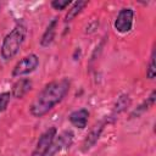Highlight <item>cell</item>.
<instances>
[{
	"mask_svg": "<svg viewBox=\"0 0 156 156\" xmlns=\"http://www.w3.org/2000/svg\"><path fill=\"white\" fill-rule=\"evenodd\" d=\"M69 85L71 83L67 78H61L58 80L48 83L29 106V113L37 118L49 113L67 95Z\"/></svg>",
	"mask_w": 156,
	"mask_h": 156,
	"instance_id": "1",
	"label": "cell"
},
{
	"mask_svg": "<svg viewBox=\"0 0 156 156\" xmlns=\"http://www.w3.org/2000/svg\"><path fill=\"white\" fill-rule=\"evenodd\" d=\"M27 35V27L23 22H17L16 26L4 37L1 49H0V55L4 60H10L15 57L22 44L24 43Z\"/></svg>",
	"mask_w": 156,
	"mask_h": 156,
	"instance_id": "2",
	"label": "cell"
},
{
	"mask_svg": "<svg viewBox=\"0 0 156 156\" xmlns=\"http://www.w3.org/2000/svg\"><path fill=\"white\" fill-rule=\"evenodd\" d=\"M39 66V57L35 54H29L21 58L12 68V77H21L32 73Z\"/></svg>",
	"mask_w": 156,
	"mask_h": 156,
	"instance_id": "3",
	"label": "cell"
},
{
	"mask_svg": "<svg viewBox=\"0 0 156 156\" xmlns=\"http://www.w3.org/2000/svg\"><path fill=\"white\" fill-rule=\"evenodd\" d=\"M56 134H57V129L55 127H50L49 129H46L39 136L37 146L33 150L30 156H46V154H48V151H49V149H50Z\"/></svg>",
	"mask_w": 156,
	"mask_h": 156,
	"instance_id": "4",
	"label": "cell"
},
{
	"mask_svg": "<svg viewBox=\"0 0 156 156\" xmlns=\"http://www.w3.org/2000/svg\"><path fill=\"white\" fill-rule=\"evenodd\" d=\"M133 20H134V11L130 7H124L119 10L116 20H115V28L117 32L124 34L132 30L133 28Z\"/></svg>",
	"mask_w": 156,
	"mask_h": 156,
	"instance_id": "5",
	"label": "cell"
},
{
	"mask_svg": "<svg viewBox=\"0 0 156 156\" xmlns=\"http://www.w3.org/2000/svg\"><path fill=\"white\" fill-rule=\"evenodd\" d=\"M72 141H73V133L69 132V130H65L58 135L56 134L46 156H54L57 152H60L61 150H63L66 147H69L72 145Z\"/></svg>",
	"mask_w": 156,
	"mask_h": 156,
	"instance_id": "6",
	"label": "cell"
},
{
	"mask_svg": "<svg viewBox=\"0 0 156 156\" xmlns=\"http://www.w3.org/2000/svg\"><path fill=\"white\" fill-rule=\"evenodd\" d=\"M105 124H106V121H101V122L96 123V124L89 130V133L87 134V136H85V139L83 140V144H82V151H83V152L89 151V150L98 143V140H99L100 136H101L102 130L105 129Z\"/></svg>",
	"mask_w": 156,
	"mask_h": 156,
	"instance_id": "7",
	"label": "cell"
},
{
	"mask_svg": "<svg viewBox=\"0 0 156 156\" xmlns=\"http://www.w3.org/2000/svg\"><path fill=\"white\" fill-rule=\"evenodd\" d=\"M89 111L87 108H79V110H76L73 111L69 116H68V119L71 122V124L76 128H79V129H84L88 124V119H89Z\"/></svg>",
	"mask_w": 156,
	"mask_h": 156,
	"instance_id": "8",
	"label": "cell"
},
{
	"mask_svg": "<svg viewBox=\"0 0 156 156\" xmlns=\"http://www.w3.org/2000/svg\"><path fill=\"white\" fill-rule=\"evenodd\" d=\"M30 89H32V80L29 78H21L12 85L11 96L16 99H22Z\"/></svg>",
	"mask_w": 156,
	"mask_h": 156,
	"instance_id": "9",
	"label": "cell"
},
{
	"mask_svg": "<svg viewBox=\"0 0 156 156\" xmlns=\"http://www.w3.org/2000/svg\"><path fill=\"white\" fill-rule=\"evenodd\" d=\"M56 28H57V18H54L48 24L45 32L41 35V39H40V45L41 46H49L54 41V38H55V34H56Z\"/></svg>",
	"mask_w": 156,
	"mask_h": 156,
	"instance_id": "10",
	"label": "cell"
},
{
	"mask_svg": "<svg viewBox=\"0 0 156 156\" xmlns=\"http://www.w3.org/2000/svg\"><path fill=\"white\" fill-rule=\"evenodd\" d=\"M87 5H88V1H83V0H78V1L73 2L71 9L68 10V12L65 16V22H71L73 18H76L84 10V7Z\"/></svg>",
	"mask_w": 156,
	"mask_h": 156,
	"instance_id": "11",
	"label": "cell"
},
{
	"mask_svg": "<svg viewBox=\"0 0 156 156\" xmlns=\"http://www.w3.org/2000/svg\"><path fill=\"white\" fill-rule=\"evenodd\" d=\"M155 96H156V91L154 90V91H151L150 96H149L139 107H136V110H134V111L132 112L130 117H135V116L138 117V116H140L143 112H145V111H147L150 107H152L154 104H155Z\"/></svg>",
	"mask_w": 156,
	"mask_h": 156,
	"instance_id": "12",
	"label": "cell"
},
{
	"mask_svg": "<svg viewBox=\"0 0 156 156\" xmlns=\"http://www.w3.org/2000/svg\"><path fill=\"white\" fill-rule=\"evenodd\" d=\"M129 105H130V98H129L128 95H126V94H124V95H121V96L118 98V100H117L115 107H113V116H115V115H118V113H121V112H123Z\"/></svg>",
	"mask_w": 156,
	"mask_h": 156,
	"instance_id": "13",
	"label": "cell"
},
{
	"mask_svg": "<svg viewBox=\"0 0 156 156\" xmlns=\"http://www.w3.org/2000/svg\"><path fill=\"white\" fill-rule=\"evenodd\" d=\"M156 76V66H155V50H152V54L150 56V61L146 68V77L149 79H154Z\"/></svg>",
	"mask_w": 156,
	"mask_h": 156,
	"instance_id": "14",
	"label": "cell"
},
{
	"mask_svg": "<svg viewBox=\"0 0 156 156\" xmlns=\"http://www.w3.org/2000/svg\"><path fill=\"white\" fill-rule=\"evenodd\" d=\"M10 99H11V94L5 91V93H0V113L4 112L7 106H9V102H10Z\"/></svg>",
	"mask_w": 156,
	"mask_h": 156,
	"instance_id": "15",
	"label": "cell"
},
{
	"mask_svg": "<svg viewBox=\"0 0 156 156\" xmlns=\"http://www.w3.org/2000/svg\"><path fill=\"white\" fill-rule=\"evenodd\" d=\"M72 2L69 0H52L51 1V7L57 10V11H62L65 10L67 6H69Z\"/></svg>",
	"mask_w": 156,
	"mask_h": 156,
	"instance_id": "16",
	"label": "cell"
}]
</instances>
